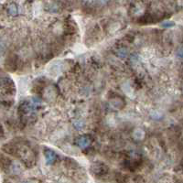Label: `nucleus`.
Listing matches in <instances>:
<instances>
[{
    "instance_id": "1",
    "label": "nucleus",
    "mask_w": 183,
    "mask_h": 183,
    "mask_svg": "<svg viewBox=\"0 0 183 183\" xmlns=\"http://www.w3.org/2000/svg\"><path fill=\"white\" fill-rule=\"evenodd\" d=\"M109 103H110L111 107H113L114 109H116V110H121L122 108L125 106V101H124V99L119 96L111 98L110 101H109Z\"/></svg>"
},
{
    "instance_id": "2",
    "label": "nucleus",
    "mask_w": 183,
    "mask_h": 183,
    "mask_svg": "<svg viewBox=\"0 0 183 183\" xmlns=\"http://www.w3.org/2000/svg\"><path fill=\"white\" fill-rule=\"evenodd\" d=\"M92 170L96 176H100V175H104L107 171V168L105 165H104L100 162H96L92 166Z\"/></svg>"
},
{
    "instance_id": "3",
    "label": "nucleus",
    "mask_w": 183,
    "mask_h": 183,
    "mask_svg": "<svg viewBox=\"0 0 183 183\" xmlns=\"http://www.w3.org/2000/svg\"><path fill=\"white\" fill-rule=\"evenodd\" d=\"M91 144V139L87 136H81L76 139V145L81 148H85Z\"/></svg>"
},
{
    "instance_id": "4",
    "label": "nucleus",
    "mask_w": 183,
    "mask_h": 183,
    "mask_svg": "<svg viewBox=\"0 0 183 183\" xmlns=\"http://www.w3.org/2000/svg\"><path fill=\"white\" fill-rule=\"evenodd\" d=\"M44 155H45V159H46V162L47 164L51 165L54 162L56 161L57 159V155L53 150L50 149V148H46L44 151Z\"/></svg>"
},
{
    "instance_id": "5",
    "label": "nucleus",
    "mask_w": 183,
    "mask_h": 183,
    "mask_svg": "<svg viewBox=\"0 0 183 183\" xmlns=\"http://www.w3.org/2000/svg\"><path fill=\"white\" fill-rule=\"evenodd\" d=\"M133 137H134V139L137 140V141L144 139V137H145V131L143 129H141V128L135 129L134 132H133Z\"/></svg>"
},
{
    "instance_id": "6",
    "label": "nucleus",
    "mask_w": 183,
    "mask_h": 183,
    "mask_svg": "<svg viewBox=\"0 0 183 183\" xmlns=\"http://www.w3.org/2000/svg\"><path fill=\"white\" fill-rule=\"evenodd\" d=\"M9 170L13 174H19L22 171L21 166L17 163V162H12L10 165V168H9Z\"/></svg>"
},
{
    "instance_id": "7",
    "label": "nucleus",
    "mask_w": 183,
    "mask_h": 183,
    "mask_svg": "<svg viewBox=\"0 0 183 183\" xmlns=\"http://www.w3.org/2000/svg\"><path fill=\"white\" fill-rule=\"evenodd\" d=\"M8 14L11 15V16H17L18 15V7L16 4H10L8 6Z\"/></svg>"
},
{
    "instance_id": "8",
    "label": "nucleus",
    "mask_w": 183,
    "mask_h": 183,
    "mask_svg": "<svg viewBox=\"0 0 183 183\" xmlns=\"http://www.w3.org/2000/svg\"><path fill=\"white\" fill-rule=\"evenodd\" d=\"M45 96L47 97L48 99H51V98H53L55 96V89L52 86H49L46 91H45Z\"/></svg>"
},
{
    "instance_id": "9",
    "label": "nucleus",
    "mask_w": 183,
    "mask_h": 183,
    "mask_svg": "<svg viewBox=\"0 0 183 183\" xmlns=\"http://www.w3.org/2000/svg\"><path fill=\"white\" fill-rule=\"evenodd\" d=\"M174 25H175V24H174V22L172 21H165L161 24V26L163 28H171V27H173Z\"/></svg>"
},
{
    "instance_id": "10",
    "label": "nucleus",
    "mask_w": 183,
    "mask_h": 183,
    "mask_svg": "<svg viewBox=\"0 0 183 183\" xmlns=\"http://www.w3.org/2000/svg\"><path fill=\"white\" fill-rule=\"evenodd\" d=\"M177 54H178V56H179L180 58H182L183 59V48L179 49L178 51H177Z\"/></svg>"
},
{
    "instance_id": "11",
    "label": "nucleus",
    "mask_w": 183,
    "mask_h": 183,
    "mask_svg": "<svg viewBox=\"0 0 183 183\" xmlns=\"http://www.w3.org/2000/svg\"><path fill=\"white\" fill-rule=\"evenodd\" d=\"M108 0H101V2H102V3H105V2H107Z\"/></svg>"
},
{
    "instance_id": "12",
    "label": "nucleus",
    "mask_w": 183,
    "mask_h": 183,
    "mask_svg": "<svg viewBox=\"0 0 183 183\" xmlns=\"http://www.w3.org/2000/svg\"><path fill=\"white\" fill-rule=\"evenodd\" d=\"M5 1H6V0H0V2H1V3H3V2H5Z\"/></svg>"
},
{
    "instance_id": "13",
    "label": "nucleus",
    "mask_w": 183,
    "mask_h": 183,
    "mask_svg": "<svg viewBox=\"0 0 183 183\" xmlns=\"http://www.w3.org/2000/svg\"><path fill=\"white\" fill-rule=\"evenodd\" d=\"M25 183H34V182H32V181H27V182Z\"/></svg>"
},
{
    "instance_id": "14",
    "label": "nucleus",
    "mask_w": 183,
    "mask_h": 183,
    "mask_svg": "<svg viewBox=\"0 0 183 183\" xmlns=\"http://www.w3.org/2000/svg\"><path fill=\"white\" fill-rule=\"evenodd\" d=\"M85 1H92V0H85Z\"/></svg>"
},
{
    "instance_id": "15",
    "label": "nucleus",
    "mask_w": 183,
    "mask_h": 183,
    "mask_svg": "<svg viewBox=\"0 0 183 183\" xmlns=\"http://www.w3.org/2000/svg\"><path fill=\"white\" fill-rule=\"evenodd\" d=\"M182 94H183V88H182Z\"/></svg>"
}]
</instances>
